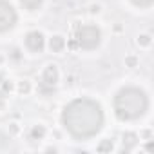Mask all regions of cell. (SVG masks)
<instances>
[{
    "label": "cell",
    "mask_w": 154,
    "mask_h": 154,
    "mask_svg": "<svg viewBox=\"0 0 154 154\" xmlns=\"http://www.w3.org/2000/svg\"><path fill=\"white\" fill-rule=\"evenodd\" d=\"M102 105L91 98H76L62 111V125L74 140L94 138L103 127Z\"/></svg>",
    "instance_id": "obj_1"
},
{
    "label": "cell",
    "mask_w": 154,
    "mask_h": 154,
    "mask_svg": "<svg viewBox=\"0 0 154 154\" xmlns=\"http://www.w3.org/2000/svg\"><path fill=\"white\" fill-rule=\"evenodd\" d=\"M112 107H114L116 118L122 122L140 120L149 111V96L143 89L127 85L116 93V96L112 100Z\"/></svg>",
    "instance_id": "obj_2"
},
{
    "label": "cell",
    "mask_w": 154,
    "mask_h": 154,
    "mask_svg": "<svg viewBox=\"0 0 154 154\" xmlns=\"http://www.w3.org/2000/svg\"><path fill=\"white\" fill-rule=\"evenodd\" d=\"M102 42V31L98 26L94 24H85V26H80L76 29V35H74V44L78 45L80 49L84 51H93L100 45Z\"/></svg>",
    "instance_id": "obj_3"
},
{
    "label": "cell",
    "mask_w": 154,
    "mask_h": 154,
    "mask_svg": "<svg viewBox=\"0 0 154 154\" xmlns=\"http://www.w3.org/2000/svg\"><path fill=\"white\" fill-rule=\"evenodd\" d=\"M18 15L17 9L11 6V2L8 0H0V33H8L9 29H13L17 26Z\"/></svg>",
    "instance_id": "obj_4"
},
{
    "label": "cell",
    "mask_w": 154,
    "mask_h": 154,
    "mask_svg": "<svg viewBox=\"0 0 154 154\" xmlns=\"http://www.w3.org/2000/svg\"><path fill=\"white\" fill-rule=\"evenodd\" d=\"M45 45V38L40 31H29L26 35V47L33 53H40Z\"/></svg>",
    "instance_id": "obj_5"
},
{
    "label": "cell",
    "mask_w": 154,
    "mask_h": 154,
    "mask_svg": "<svg viewBox=\"0 0 154 154\" xmlns=\"http://www.w3.org/2000/svg\"><path fill=\"white\" fill-rule=\"evenodd\" d=\"M56 84H58V69L56 65H47L42 74V85L47 89H54Z\"/></svg>",
    "instance_id": "obj_6"
},
{
    "label": "cell",
    "mask_w": 154,
    "mask_h": 154,
    "mask_svg": "<svg viewBox=\"0 0 154 154\" xmlns=\"http://www.w3.org/2000/svg\"><path fill=\"white\" fill-rule=\"evenodd\" d=\"M49 47H51L53 53H60V51H63V47H65V38L60 36V35L53 36L51 42H49Z\"/></svg>",
    "instance_id": "obj_7"
},
{
    "label": "cell",
    "mask_w": 154,
    "mask_h": 154,
    "mask_svg": "<svg viewBox=\"0 0 154 154\" xmlns=\"http://www.w3.org/2000/svg\"><path fill=\"white\" fill-rule=\"evenodd\" d=\"M11 82L8 80V78H4V76L2 74H0V100H2V98H6L9 93H11Z\"/></svg>",
    "instance_id": "obj_8"
},
{
    "label": "cell",
    "mask_w": 154,
    "mask_h": 154,
    "mask_svg": "<svg viewBox=\"0 0 154 154\" xmlns=\"http://www.w3.org/2000/svg\"><path fill=\"white\" fill-rule=\"evenodd\" d=\"M20 4H22V8L27 9V11H36V9L42 8L44 0H20Z\"/></svg>",
    "instance_id": "obj_9"
},
{
    "label": "cell",
    "mask_w": 154,
    "mask_h": 154,
    "mask_svg": "<svg viewBox=\"0 0 154 154\" xmlns=\"http://www.w3.org/2000/svg\"><path fill=\"white\" fill-rule=\"evenodd\" d=\"M134 145H136V134L134 132H125L123 134V149L131 150Z\"/></svg>",
    "instance_id": "obj_10"
},
{
    "label": "cell",
    "mask_w": 154,
    "mask_h": 154,
    "mask_svg": "<svg viewBox=\"0 0 154 154\" xmlns=\"http://www.w3.org/2000/svg\"><path fill=\"white\" fill-rule=\"evenodd\" d=\"M44 136H45L44 125H35V127L31 129V132H29V138H31V140H42Z\"/></svg>",
    "instance_id": "obj_11"
},
{
    "label": "cell",
    "mask_w": 154,
    "mask_h": 154,
    "mask_svg": "<svg viewBox=\"0 0 154 154\" xmlns=\"http://www.w3.org/2000/svg\"><path fill=\"white\" fill-rule=\"evenodd\" d=\"M98 150H100V152H111V150H112V141H111V140H103V141L98 145Z\"/></svg>",
    "instance_id": "obj_12"
},
{
    "label": "cell",
    "mask_w": 154,
    "mask_h": 154,
    "mask_svg": "<svg viewBox=\"0 0 154 154\" xmlns=\"http://www.w3.org/2000/svg\"><path fill=\"white\" fill-rule=\"evenodd\" d=\"M131 2H132L136 8H150L154 0H131Z\"/></svg>",
    "instance_id": "obj_13"
},
{
    "label": "cell",
    "mask_w": 154,
    "mask_h": 154,
    "mask_svg": "<svg viewBox=\"0 0 154 154\" xmlns=\"http://www.w3.org/2000/svg\"><path fill=\"white\" fill-rule=\"evenodd\" d=\"M18 91H20L22 94H27V93L31 91V85H29V82H20V85H18Z\"/></svg>",
    "instance_id": "obj_14"
},
{
    "label": "cell",
    "mask_w": 154,
    "mask_h": 154,
    "mask_svg": "<svg viewBox=\"0 0 154 154\" xmlns=\"http://www.w3.org/2000/svg\"><path fill=\"white\" fill-rule=\"evenodd\" d=\"M138 44L140 45H150V35H141L138 38Z\"/></svg>",
    "instance_id": "obj_15"
},
{
    "label": "cell",
    "mask_w": 154,
    "mask_h": 154,
    "mask_svg": "<svg viewBox=\"0 0 154 154\" xmlns=\"http://www.w3.org/2000/svg\"><path fill=\"white\" fill-rule=\"evenodd\" d=\"M125 62H127V65H129V67H136V63H138V58H136V56H129Z\"/></svg>",
    "instance_id": "obj_16"
},
{
    "label": "cell",
    "mask_w": 154,
    "mask_h": 154,
    "mask_svg": "<svg viewBox=\"0 0 154 154\" xmlns=\"http://www.w3.org/2000/svg\"><path fill=\"white\" fill-rule=\"evenodd\" d=\"M98 11H100V8H98V6H93V8H91V13H98Z\"/></svg>",
    "instance_id": "obj_17"
}]
</instances>
